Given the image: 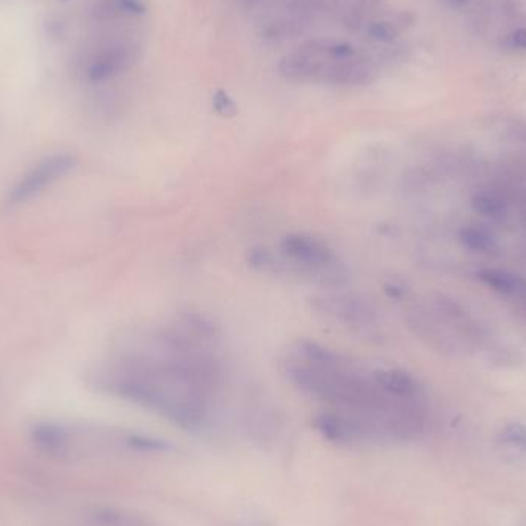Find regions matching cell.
Here are the masks:
<instances>
[{
  "mask_svg": "<svg viewBox=\"0 0 526 526\" xmlns=\"http://www.w3.org/2000/svg\"><path fill=\"white\" fill-rule=\"evenodd\" d=\"M312 312L334 323L348 333L360 336L363 339L374 337L377 333L379 320L368 300L356 293L339 288H327L310 299Z\"/></svg>",
  "mask_w": 526,
  "mask_h": 526,
  "instance_id": "4",
  "label": "cell"
},
{
  "mask_svg": "<svg viewBox=\"0 0 526 526\" xmlns=\"http://www.w3.org/2000/svg\"><path fill=\"white\" fill-rule=\"evenodd\" d=\"M74 166L76 158L71 154H53L50 158H42L12 185L6 196V206L14 208L19 205L27 204L31 198H37L56 182L69 174Z\"/></svg>",
  "mask_w": 526,
  "mask_h": 526,
  "instance_id": "5",
  "label": "cell"
},
{
  "mask_svg": "<svg viewBox=\"0 0 526 526\" xmlns=\"http://www.w3.org/2000/svg\"><path fill=\"white\" fill-rule=\"evenodd\" d=\"M248 262L263 274L325 289L339 288L348 279L346 268L336 251L322 239L303 232L287 234L280 240L279 249H253Z\"/></svg>",
  "mask_w": 526,
  "mask_h": 526,
  "instance_id": "3",
  "label": "cell"
},
{
  "mask_svg": "<svg viewBox=\"0 0 526 526\" xmlns=\"http://www.w3.org/2000/svg\"><path fill=\"white\" fill-rule=\"evenodd\" d=\"M33 441L42 453L52 457H69L73 449V439L67 428L54 424H42L33 431Z\"/></svg>",
  "mask_w": 526,
  "mask_h": 526,
  "instance_id": "10",
  "label": "cell"
},
{
  "mask_svg": "<svg viewBox=\"0 0 526 526\" xmlns=\"http://www.w3.org/2000/svg\"><path fill=\"white\" fill-rule=\"evenodd\" d=\"M213 108L217 114H221L223 117H232L238 114V105L234 102L227 91L217 90L213 94Z\"/></svg>",
  "mask_w": 526,
  "mask_h": 526,
  "instance_id": "16",
  "label": "cell"
},
{
  "mask_svg": "<svg viewBox=\"0 0 526 526\" xmlns=\"http://www.w3.org/2000/svg\"><path fill=\"white\" fill-rule=\"evenodd\" d=\"M96 521L102 526H151V523L141 515L131 514L122 509L103 508L99 509Z\"/></svg>",
  "mask_w": 526,
  "mask_h": 526,
  "instance_id": "13",
  "label": "cell"
},
{
  "mask_svg": "<svg viewBox=\"0 0 526 526\" xmlns=\"http://www.w3.org/2000/svg\"><path fill=\"white\" fill-rule=\"evenodd\" d=\"M374 373L380 385L384 386V390L388 391L391 396L403 401H424V390L411 374L396 368L374 369Z\"/></svg>",
  "mask_w": 526,
  "mask_h": 526,
  "instance_id": "9",
  "label": "cell"
},
{
  "mask_svg": "<svg viewBox=\"0 0 526 526\" xmlns=\"http://www.w3.org/2000/svg\"><path fill=\"white\" fill-rule=\"evenodd\" d=\"M481 282L488 287L496 289L502 295H526V282L523 279L517 278L509 272L498 271V270H485L479 274Z\"/></svg>",
  "mask_w": 526,
  "mask_h": 526,
  "instance_id": "12",
  "label": "cell"
},
{
  "mask_svg": "<svg viewBox=\"0 0 526 526\" xmlns=\"http://www.w3.org/2000/svg\"><path fill=\"white\" fill-rule=\"evenodd\" d=\"M285 377L306 396L327 403L333 409L363 414L392 424L424 405V401H403L391 396L359 363L310 339L295 340L280 360Z\"/></svg>",
  "mask_w": 526,
  "mask_h": 526,
  "instance_id": "2",
  "label": "cell"
},
{
  "mask_svg": "<svg viewBox=\"0 0 526 526\" xmlns=\"http://www.w3.org/2000/svg\"><path fill=\"white\" fill-rule=\"evenodd\" d=\"M367 33H368L371 39L376 40V42H382V44H390L392 40H396L397 36H399L396 25L386 22V20L369 23Z\"/></svg>",
  "mask_w": 526,
  "mask_h": 526,
  "instance_id": "15",
  "label": "cell"
},
{
  "mask_svg": "<svg viewBox=\"0 0 526 526\" xmlns=\"http://www.w3.org/2000/svg\"><path fill=\"white\" fill-rule=\"evenodd\" d=\"M460 2H464V0H460Z\"/></svg>",
  "mask_w": 526,
  "mask_h": 526,
  "instance_id": "20",
  "label": "cell"
},
{
  "mask_svg": "<svg viewBox=\"0 0 526 526\" xmlns=\"http://www.w3.org/2000/svg\"><path fill=\"white\" fill-rule=\"evenodd\" d=\"M147 12L142 0H101L94 8V18L99 20L139 18Z\"/></svg>",
  "mask_w": 526,
  "mask_h": 526,
  "instance_id": "11",
  "label": "cell"
},
{
  "mask_svg": "<svg viewBox=\"0 0 526 526\" xmlns=\"http://www.w3.org/2000/svg\"><path fill=\"white\" fill-rule=\"evenodd\" d=\"M374 76L376 71L368 62H363L354 57L350 61L327 63L320 82L329 85L362 86L371 84Z\"/></svg>",
  "mask_w": 526,
  "mask_h": 526,
  "instance_id": "7",
  "label": "cell"
},
{
  "mask_svg": "<svg viewBox=\"0 0 526 526\" xmlns=\"http://www.w3.org/2000/svg\"><path fill=\"white\" fill-rule=\"evenodd\" d=\"M94 385L187 431L210 424L223 379L219 334L191 317L141 334L93 374Z\"/></svg>",
  "mask_w": 526,
  "mask_h": 526,
  "instance_id": "1",
  "label": "cell"
},
{
  "mask_svg": "<svg viewBox=\"0 0 526 526\" xmlns=\"http://www.w3.org/2000/svg\"><path fill=\"white\" fill-rule=\"evenodd\" d=\"M63 2H67V0H63Z\"/></svg>",
  "mask_w": 526,
  "mask_h": 526,
  "instance_id": "19",
  "label": "cell"
},
{
  "mask_svg": "<svg viewBox=\"0 0 526 526\" xmlns=\"http://www.w3.org/2000/svg\"><path fill=\"white\" fill-rule=\"evenodd\" d=\"M513 44L514 46H517L519 50H523L526 52V29L521 28L515 31L514 35H513Z\"/></svg>",
  "mask_w": 526,
  "mask_h": 526,
  "instance_id": "18",
  "label": "cell"
},
{
  "mask_svg": "<svg viewBox=\"0 0 526 526\" xmlns=\"http://www.w3.org/2000/svg\"><path fill=\"white\" fill-rule=\"evenodd\" d=\"M137 57L139 53L136 46L125 45V44L108 46L91 62L88 67V77L93 82L111 79L114 76L131 69L137 62Z\"/></svg>",
  "mask_w": 526,
  "mask_h": 526,
  "instance_id": "6",
  "label": "cell"
},
{
  "mask_svg": "<svg viewBox=\"0 0 526 526\" xmlns=\"http://www.w3.org/2000/svg\"><path fill=\"white\" fill-rule=\"evenodd\" d=\"M325 61L308 54L303 50L285 54L279 62V74L289 82H320Z\"/></svg>",
  "mask_w": 526,
  "mask_h": 526,
  "instance_id": "8",
  "label": "cell"
},
{
  "mask_svg": "<svg viewBox=\"0 0 526 526\" xmlns=\"http://www.w3.org/2000/svg\"><path fill=\"white\" fill-rule=\"evenodd\" d=\"M462 240L468 248L475 249V251H490L492 248V240L485 232L479 231V230H465L462 232Z\"/></svg>",
  "mask_w": 526,
  "mask_h": 526,
  "instance_id": "17",
  "label": "cell"
},
{
  "mask_svg": "<svg viewBox=\"0 0 526 526\" xmlns=\"http://www.w3.org/2000/svg\"><path fill=\"white\" fill-rule=\"evenodd\" d=\"M498 441L526 453V425L509 424L498 434Z\"/></svg>",
  "mask_w": 526,
  "mask_h": 526,
  "instance_id": "14",
  "label": "cell"
}]
</instances>
